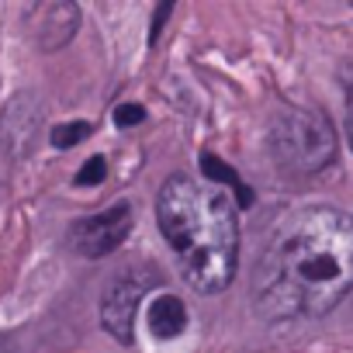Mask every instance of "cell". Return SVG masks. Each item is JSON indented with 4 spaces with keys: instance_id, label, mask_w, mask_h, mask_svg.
Segmentation results:
<instances>
[{
    "instance_id": "cell-1",
    "label": "cell",
    "mask_w": 353,
    "mask_h": 353,
    "mask_svg": "<svg viewBox=\"0 0 353 353\" xmlns=\"http://www.w3.org/2000/svg\"><path fill=\"white\" fill-rule=\"evenodd\" d=\"M353 291V215L294 212L253 270V308L263 322L322 319Z\"/></svg>"
},
{
    "instance_id": "cell-2",
    "label": "cell",
    "mask_w": 353,
    "mask_h": 353,
    "mask_svg": "<svg viewBox=\"0 0 353 353\" xmlns=\"http://www.w3.org/2000/svg\"><path fill=\"white\" fill-rule=\"evenodd\" d=\"M156 222L184 281L198 294H219L232 284L239 267V219L222 188L173 173L159 188Z\"/></svg>"
},
{
    "instance_id": "cell-3",
    "label": "cell",
    "mask_w": 353,
    "mask_h": 353,
    "mask_svg": "<svg viewBox=\"0 0 353 353\" xmlns=\"http://www.w3.org/2000/svg\"><path fill=\"white\" fill-rule=\"evenodd\" d=\"M274 156L294 173H319L336 159V128L315 108H291L274 121Z\"/></svg>"
},
{
    "instance_id": "cell-4",
    "label": "cell",
    "mask_w": 353,
    "mask_h": 353,
    "mask_svg": "<svg viewBox=\"0 0 353 353\" xmlns=\"http://www.w3.org/2000/svg\"><path fill=\"white\" fill-rule=\"evenodd\" d=\"M149 288H152L149 270H121L104 288V294H101V325L114 343H121V346L135 343V315H139V305L145 301Z\"/></svg>"
},
{
    "instance_id": "cell-5",
    "label": "cell",
    "mask_w": 353,
    "mask_h": 353,
    "mask_svg": "<svg viewBox=\"0 0 353 353\" xmlns=\"http://www.w3.org/2000/svg\"><path fill=\"white\" fill-rule=\"evenodd\" d=\"M132 232V205L128 201H118L83 222L73 225L70 232V246L77 256H87V260H101L108 253H114Z\"/></svg>"
},
{
    "instance_id": "cell-6",
    "label": "cell",
    "mask_w": 353,
    "mask_h": 353,
    "mask_svg": "<svg viewBox=\"0 0 353 353\" xmlns=\"http://www.w3.org/2000/svg\"><path fill=\"white\" fill-rule=\"evenodd\" d=\"M42 128V101L35 94H18L0 114V149L8 156H25Z\"/></svg>"
},
{
    "instance_id": "cell-7",
    "label": "cell",
    "mask_w": 353,
    "mask_h": 353,
    "mask_svg": "<svg viewBox=\"0 0 353 353\" xmlns=\"http://www.w3.org/2000/svg\"><path fill=\"white\" fill-rule=\"evenodd\" d=\"M28 18H32V35H35L42 52H56V49L70 46L73 35L80 32V8L70 4V0L39 4L28 11Z\"/></svg>"
},
{
    "instance_id": "cell-8",
    "label": "cell",
    "mask_w": 353,
    "mask_h": 353,
    "mask_svg": "<svg viewBox=\"0 0 353 353\" xmlns=\"http://www.w3.org/2000/svg\"><path fill=\"white\" fill-rule=\"evenodd\" d=\"M145 322H149V332L156 339H176L184 329H188V305L181 294H159L149 312H145Z\"/></svg>"
},
{
    "instance_id": "cell-9",
    "label": "cell",
    "mask_w": 353,
    "mask_h": 353,
    "mask_svg": "<svg viewBox=\"0 0 353 353\" xmlns=\"http://www.w3.org/2000/svg\"><path fill=\"white\" fill-rule=\"evenodd\" d=\"M201 166H205V173L212 176V181H215L219 188L225 184V188H232V191H236V198H239V205H243V208H250V205H253V191H250V188L239 181V176H236V170H229L219 156L205 152V156H201Z\"/></svg>"
},
{
    "instance_id": "cell-10",
    "label": "cell",
    "mask_w": 353,
    "mask_h": 353,
    "mask_svg": "<svg viewBox=\"0 0 353 353\" xmlns=\"http://www.w3.org/2000/svg\"><path fill=\"white\" fill-rule=\"evenodd\" d=\"M90 132H94L90 121H66V125H56V128H52L49 142H52L56 149H73L77 142L90 139Z\"/></svg>"
},
{
    "instance_id": "cell-11",
    "label": "cell",
    "mask_w": 353,
    "mask_h": 353,
    "mask_svg": "<svg viewBox=\"0 0 353 353\" xmlns=\"http://www.w3.org/2000/svg\"><path fill=\"white\" fill-rule=\"evenodd\" d=\"M104 176H108V159H104V156H90V159L83 163V170L73 176V184H77V188H97Z\"/></svg>"
},
{
    "instance_id": "cell-12",
    "label": "cell",
    "mask_w": 353,
    "mask_h": 353,
    "mask_svg": "<svg viewBox=\"0 0 353 353\" xmlns=\"http://www.w3.org/2000/svg\"><path fill=\"white\" fill-rule=\"evenodd\" d=\"M145 118V108L142 104H121L118 111H114V125L118 128H132V125H139Z\"/></svg>"
},
{
    "instance_id": "cell-13",
    "label": "cell",
    "mask_w": 353,
    "mask_h": 353,
    "mask_svg": "<svg viewBox=\"0 0 353 353\" xmlns=\"http://www.w3.org/2000/svg\"><path fill=\"white\" fill-rule=\"evenodd\" d=\"M346 142L353 149V83H346Z\"/></svg>"
},
{
    "instance_id": "cell-14",
    "label": "cell",
    "mask_w": 353,
    "mask_h": 353,
    "mask_svg": "<svg viewBox=\"0 0 353 353\" xmlns=\"http://www.w3.org/2000/svg\"><path fill=\"white\" fill-rule=\"evenodd\" d=\"M166 14H170V8H159V11H156V21H152V35H149L152 42H156V35H159V25L166 21Z\"/></svg>"
}]
</instances>
